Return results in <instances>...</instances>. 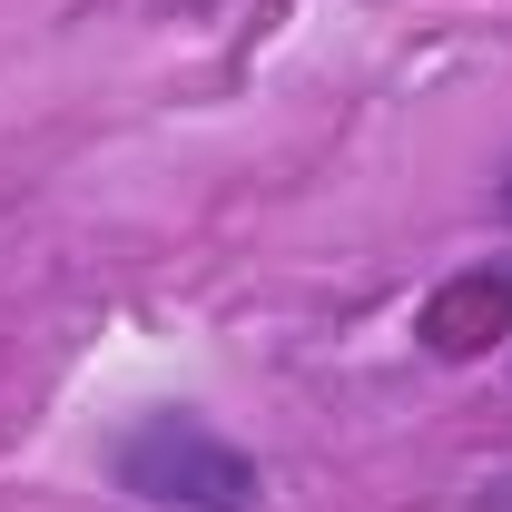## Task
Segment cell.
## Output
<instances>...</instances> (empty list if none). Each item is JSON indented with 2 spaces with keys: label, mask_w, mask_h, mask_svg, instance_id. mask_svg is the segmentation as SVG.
Masks as SVG:
<instances>
[{
  "label": "cell",
  "mask_w": 512,
  "mask_h": 512,
  "mask_svg": "<svg viewBox=\"0 0 512 512\" xmlns=\"http://www.w3.org/2000/svg\"><path fill=\"white\" fill-rule=\"evenodd\" d=\"M503 227H512V168H503Z\"/></svg>",
  "instance_id": "obj_3"
},
{
  "label": "cell",
  "mask_w": 512,
  "mask_h": 512,
  "mask_svg": "<svg viewBox=\"0 0 512 512\" xmlns=\"http://www.w3.org/2000/svg\"><path fill=\"white\" fill-rule=\"evenodd\" d=\"M473 512H512V473H493V483L473 493Z\"/></svg>",
  "instance_id": "obj_2"
},
{
  "label": "cell",
  "mask_w": 512,
  "mask_h": 512,
  "mask_svg": "<svg viewBox=\"0 0 512 512\" xmlns=\"http://www.w3.org/2000/svg\"><path fill=\"white\" fill-rule=\"evenodd\" d=\"M109 483L148 512H266V463L188 404H148L109 444Z\"/></svg>",
  "instance_id": "obj_1"
}]
</instances>
